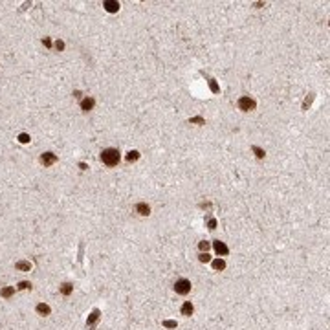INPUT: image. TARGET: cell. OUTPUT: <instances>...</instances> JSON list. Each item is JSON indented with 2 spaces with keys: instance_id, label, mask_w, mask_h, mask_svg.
Instances as JSON below:
<instances>
[{
  "instance_id": "1",
  "label": "cell",
  "mask_w": 330,
  "mask_h": 330,
  "mask_svg": "<svg viewBox=\"0 0 330 330\" xmlns=\"http://www.w3.org/2000/svg\"><path fill=\"white\" fill-rule=\"evenodd\" d=\"M119 150L117 149H105L103 152H101V161L105 163V165H108V167H114V165H117L119 163Z\"/></svg>"
},
{
  "instance_id": "5",
  "label": "cell",
  "mask_w": 330,
  "mask_h": 330,
  "mask_svg": "<svg viewBox=\"0 0 330 330\" xmlns=\"http://www.w3.org/2000/svg\"><path fill=\"white\" fill-rule=\"evenodd\" d=\"M215 250H217L218 255H228V246H226L224 242H220V240L215 242Z\"/></svg>"
},
{
  "instance_id": "13",
  "label": "cell",
  "mask_w": 330,
  "mask_h": 330,
  "mask_svg": "<svg viewBox=\"0 0 330 330\" xmlns=\"http://www.w3.org/2000/svg\"><path fill=\"white\" fill-rule=\"evenodd\" d=\"M127 160H128V161H136V160H138V150H130L128 156H127Z\"/></svg>"
},
{
  "instance_id": "9",
  "label": "cell",
  "mask_w": 330,
  "mask_h": 330,
  "mask_svg": "<svg viewBox=\"0 0 330 330\" xmlns=\"http://www.w3.org/2000/svg\"><path fill=\"white\" fill-rule=\"evenodd\" d=\"M182 314H184V316H191V314H193V305H191V303H185V305L182 306Z\"/></svg>"
},
{
  "instance_id": "16",
  "label": "cell",
  "mask_w": 330,
  "mask_h": 330,
  "mask_svg": "<svg viewBox=\"0 0 330 330\" xmlns=\"http://www.w3.org/2000/svg\"><path fill=\"white\" fill-rule=\"evenodd\" d=\"M18 141H20V143H28V141H29V136H28V134H20V136H18Z\"/></svg>"
},
{
  "instance_id": "19",
  "label": "cell",
  "mask_w": 330,
  "mask_h": 330,
  "mask_svg": "<svg viewBox=\"0 0 330 330\" xmlns=\"http://www.w3.org/2000/svg\"><path fill=\"white\" fill-rule=\"evenodd\" d=\"M200 261H202V262H207V261H209V255H207V253H202V255H200Z\"/></svg>"
},
{
  "instance_id": "17",
  "label": "cell",
  "mask_w": 330,
  "mask_h": 330,
  "mask_svg": "<svg viewBox=\"0 0 330 330\" xmlns=\"http://www.w3.org/2000/svg\"><path fill=\"white\" fill-rule=\"evenodd\" d=\"M200 250H202V251H207V250H209V242H206V240L200 242Z\"/></svg>"
},
{
  "instance_id": "18",
  "label": "cell",
  "mask_w": 330,
  "mask_h": 330,
  "mask_svg": "<svg viewBox=\"0 0 330 330\" xmlns=\"http://www.w3.org/2000/svg\"><path fill=\"white\" fill-rule=\"evenodd\" d=\"M29 286H31L29 283H26V281H22V283L18 284V290H26V288H29Z\"/></svg>"
},
{
  "instance_id": "10",
  "label": "cell",
  "mask_w": 330,
  "mask_h": 330,
  "mask_svg": "<svg viewBox=\"0 0 330 330\" xmlns=\"http://www.w3.org/2000/svg\"><path fill=\"white\" fill-rule=\"evenodd\" d=\"M17 268H18V270H22V272H29L31 264H29V262H24V261H20V262H17Z\"/></svg>"
},
{
  "instance_id": "11",
  "label": "cell",
  "mask_w": 330,
  "mask_h": 330,
  "mask_svg": "<svg viewBox=\"0 0 330 330\" xmlns=\"http://www.w3.org/2000/svg\"><path fill=\"white\" fill-rule=\"evenodd\" d=\"M37 312H39V314H42V316H48V314H50V306H46V305H42V303H40V305L37 306Z\"/></svg>"
},
{
  "instance_id": "2",
  "label": "cell",
  "mask_w": 330,
  "mask_h": 330,
  "mask_svg": "<svg viewBox=\"0 0 330 330\" xmlns=\"http://www.w3.org/2000/svg\"><path fill=\"white\" fill-rule=\"evenodd\" d=\"M174 290H176V294H180V295H187V294L191 292V283H189L187 279H180V281H176Z\"/></svg>"
},
{
  "instance_id": "7",
  "label": "cell",
  "mask_w": 330,
  "mask_h": 330,
  "mask_svg": "<svg viewBox=\"0 0 330 330\" xmlns=\"http://www.w3.org/2000/svg\"><path fill=\"white\" fill-rule=\"evenodd\" d=\"M136 211H138L139 215H149V213H150V207H149L147 204H138V206H136Z\"/></svg>"
},
{
  "instance_id": "21",
  "label": "cell",
  "mask_w": 330,
  "mask_h": 330,
  "mask_svg": "<svg viewBox=\"0 0 330 330\" xmlns=\"http://www.w3.org/2000/svg\"><path fill=\"white\" fill-rule=\"evenodd\" d=\"M95 319H97V312H94V314H92V317H90V319H88V321H90V323H92V321H95Z\"/></svg>"
},
{
  "instance_id": "4",
  "label": "cell",
  "mask_w": 330,
  "mask_h": 330,
  "mask_svg": "<svg viewBox=\"0 0 330 330\" xmlns=\"http://www.w3.org/2000/svg\"><path fill=\"white\" fill-rule=\"evenodd\" d=\"M55 154H51V152H44L42 156H40V163H44V165H51V163H55Z\"/></svg>"
},
{
  "instance_id": "8",
  "label": "cell",
  "mask_w": 330,
  "mask_h": 330,
  "mask_svg": "<svg viewBox=\"0 0 330 330\" xmlns=\"http://www.w3.org/2000/svg\"><path fill=\"white\" fill-rule=\"evenodd\" d=\"M105 7H106V11H117L119 4L117 2H105Z\"/></svg>"
},
{
  "instance_id": "12",
  "label": "cell",
  "mask_w": 330,
  "mask_h": 330,
  "mask_svg": "<svg viewBox=\"0 0 330 330\" xmlns=\"http://www.w3.org/2000/svg\"><path fill=\"white\" fill-rule=\"evenodd\" d=\"M61 292H62L64 295H70V294H72V284H68V283H64V284L61 286Z\"/></svg>"
},
{
  "instance_id": "14",
  "label": "cell",
  "mask_w": 330,
  "mask_h": 330,
  "mask_svg": "<svg viewBox=\"0 0 330 330\" xmlns=\"http://www.w3.org/2000/svg\"><path fill=\"white\" fill-rule=\"evenodd\" d=\"M224 266H226V264H224V261H220V259L213 262V268H215V270H224Z\"/></svg>"
},
{
  "instance_id": "6",
  "label": "cell",
  "mask_w": 330,
  "mask_h": 330,
  "mask_svg": "<svg viewBox=\"0 0 330 330\" xmlns=\"http://www.w3.org/2000/svg\"><path fill=\"white\" fill-rule=\"evenodd\" d=\"M92 106H94V99H92V97H86V99H83V103H81V108H83L84 112L92 110Z\"/></svg>"
},
{
  "instance_id": "20",
  "label": "cell",
  "mask_w": 330,
  "mask_h": 330,
  "mask_svg": "<svg viewBox=\"0 0 330 330\" xmlns=\"http://www.w3.org/2000/svg\"><path fill=\"white\" fill-rule=\"evenodd\" d=\"M215 226H217V222H215V220H209V229H215Z\"/></svg>"
},
{
  "instance_id": "15",
  "label": "cell",
  "mask_w": 330,
  "mask_h": 330,
  "mask_svg": "<svg viewBox=\"0 0 330 330\" xmlns=\"http://www.w3.org/2000/svg\"><path fill=\"white\" fill-rule=\"evenodd\" d=\"M13 292H15V288H4V290H2V295H4V297H9Z\"/></svg>"
},
{
  "instance_id": "3",
  "label": "cell",
  "mask_w": 330,
  "mask_h": 330,
  "mask_svg": "<svg viewBox=\"0 0 330 330\" xmlns=\"http://www.w3.org/2000/svg\"><path fill=\"white\" fill-rule=\"evenodd\" d=\"M239 106H240V110H253L255 108V101L253 99H250V97H240L239 99Z\"/></svg>"
}]
</instances>
